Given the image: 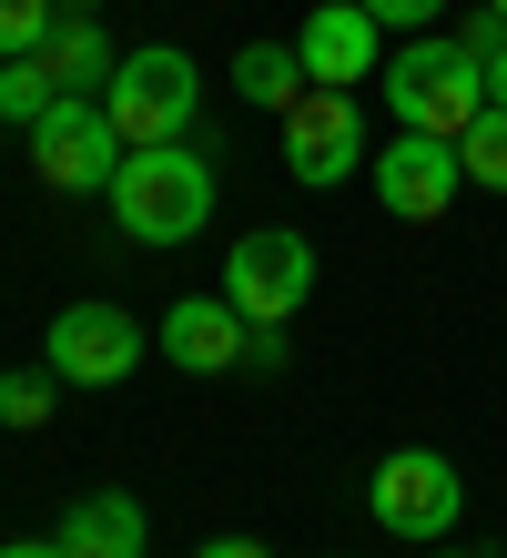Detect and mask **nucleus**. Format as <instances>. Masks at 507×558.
<instances>
[{
	"label": "nucleus",
	"mask_w": 507,
	"mask_h": 558,
	"mask_svg": "<svg viewBox=\"0 0 507 558\" xmlns=\"http://www.w3.org/2000/svg\"><path fill=\"white\" fill-rule=\"evenodd\" d=\"M214 153H193V143H153V153H122V173H112V223L132 244H193L203 234V214H214Z\"/></svg>",
	"instance_id": "1"
},
{
	"label": "nucleus",
	"mask_w": 507,
	"mask_h": 558,
	"mask_svg": "<svg viewBox=\"0 0 507 558\" xmlns=\"http://www.w3.org/2000/svg\"><path fill=\"white\" fill-rule=\"evenodd\" d=\"M376 92H386L396 133H447V143H457L467 122L487 112V61H467L457 41H436V31H417L406 51H386Z\"/></svg>",
	"instance_id": "2"
},
{
	"label": "nucleus",
	"mask_w": 507,
	"mask_h": 558,
	"mask_svg": "<svg viewBox=\"0 0 507 558\" xmlns=\"http://www.w3.org/2000/svg\"><path fill=\"white\" fill-rule=\"evenodd\" d=\"M203 102V72L173 51V41H143V51H122V72L101 82V112H112V133L122 153H153V143H183V122Z\"/></svg>",
	"instance_id": "3"
},
{
	"label": "nucleus",
	"mask_w": 507,
	"mask_h": 558,
	"mask_svg": "<svg viewBox=\"0 0 507 558\" xmlns=\"http://www.w3.org/2000/svg\"><path fill=\"white\" fill-rule=\"evenodd\" d=\"M457 508H467V477H457V457H436V447H396L386 468L365 477V518H376L386 538H406V548H447Z\"/></svg>",
	"instance_id": "4"
},
{
	"label": "nucleus",
	"mask_w": 507,
	"mask_h": 558,
	"mask_svg": "<svg viewBox=\"0 0 507 558\" xmlns=\"http://www.w3.org/2000/svg\"><path fill=\"white\" fill-rule=\"evenodd\" d=\"M31 173L51 193H112L122 133H112V112H101V92H61V102L31 122Z\"/></svg>",
	"instance_id": "5"
},
{
	"label": "nucleus",
	"mask_w": 507,
	"mask_h": 558,
	"mask_svg": "<svg viewBox=\"0 0 507 558\" xmlns=\"http://www.w3.org/2000/svg\"><path fill=\"white\" fill-rule=\"evenodd\" d=\"M355 162H376V153H365V112H355V92L304 82L294 102H285V173H294L304 193H335Z\"/></svg>",
	"instance_id": "6"
},
{
	"label": "nucleus",
	"mask_w": 507,
	"mask_h": 558,
	"mask_svg": "<svg viewBox=\"0 0 507 558\" xmlns=\"http://www.w3.org/2000/svg\"><path fill=\"white\" fill-rule=\"evenodd\" d=\"M224 294H233L244 325H294L304 294H315V244L285 234V223H264V234H244L224 254Z\"/></svg>",
	"instance_id": "7"
},
{
	"label": "nucleus",
	"mask_w": 507,
	"mask_h": 558,
	"mask_svg": "<svg viewBox=\"0 0 507 558\" xmlns=\"http://www.w3.org/2000/svg\"><path fill=\"white\" fill-rule=\"evenodd\" d=\"M143 325H132L122 305H101V294H82V305H61L51 315V336H41V355H51V376L61 386H122L132 366H143Z\"/></svg>",
	"instance_id": "8"
},
{
	"label": "nucleus",
	"mask_w": 507,
	"mask_h": 558,
	"mask_svg": "<svg viewBox=\"0 0 507 558\" xmlns=\"http://www.w3.org/2000/svg\"><path fill=\"white\" fill-rule=\"evenodd\" d=\"M365 183H376V204L396 223H447L457 193H467V162H457L447 133H396L376 162H365Z\"/></svg>",
	"instance_id": "9"
},
{
	"label": "nucleus",
	"mask_w": 507,
	"mask_h": 558,
	"mask_svg": "<svg viewBox=\"0 0 507 558\" xmlns=\"http://www.w3.org/2000/svg\"><path fill=\"white\" fill-rule=\"evenodd\" d=\"M294 61H304V82L355 92V82H376V72H386V21L365 11V0H325V11H304Z\"/></svg>",
	"instance_id": "10"
},
{
	"label": "nucleus",
	"mask_w": 507,
	"mask_h": 558,
	"mask_svg": "<svg viewBox=\"0 0 507 558\" xmlns=\"http://www.w3.org/2000/svg\"><path fill=\"white\" fill-rule=\"evenodd\" d=\"M153 345L173 355L183 376H224V366H244V315H233V294H183V305L153 325Z\"/></svg>",
	"instance_id": "11"
},
{
	"label": "nucleus",
	"mask_w": 507,
	"mask_h": 558,
	"mask_svg": "<svg viewBox=\"0 0 507 558\" xmlns=\"http://www.w3.org/2000/svg\"><path fill=\"white\" fill-rule=\"evenodd\" d=\"M153 518L143 498H122V487H92V498H72V518H61V548L72 558H143Z\"/></svg>",
	"instance_id": "12"
},
{
	"label": "nucleus",
	"mask_w": 507,
	"mask_h": 558,
	"mask_svg": "<svg viewBox=\"0 0 507 558\" xmlns=\"http://www.w3.org/2000/svg\"><path fill=\"white\" fill-rule=\"evenodd\" d=\"M41 72H51L61 92H101V82L122 72V51L101 41V21H92V11H61V21H51V41H41Z\"/></svg>",
	"instance_id": "13"
},
{
	"label": "nucleus",
	"mask_w": 507,
	"mask_h": 558,
	"mask_svg": "<svg viewBox=\"0 0 507 558\" xmlns=\"http://www.w3.org/2000/svg\"><path fill=\"white\" fill-rule=\"evenodd\" d=\"M233 92H244L254 112H285L294 92H304V61H294V41H244V51H233Z\"/></svg>",
	"instance_id": "14"
},
{
	"label": "nucleus",
	"mask_w": 507,
	"mask_h": 558,
	"mask_svg": "<svg viewBox=\"0 0 507 558\" xmlns=\"http://www.w3.org/2000/svg\"><path fill=\"white\" fill-rule=\"evenodd\" d=\"M61 102V82L41 72V51H21V61H0V122H21V133H31V122H41Z\"/></svg>",
	"instance_id": "15"
},
{
	"label": "nucleus",
	"mask_w": 507,
	"mask_h": 558,
	"mask_svg": "<svg viewBox=\"0 0 507 558\" xmlns=\"http://www.w3.org/2000/svg\"><path fill=\"white\" fill-rule=\"evenodd\" d=\"M457 162H467V183H478V193H507V112L497 102L457 133Z\"/></svg>",
	"instance_id": "16"
},
{
	"label": "nucleus",
	"mask_w": 507,
	"mask_h": 558,
	"mask_svg": "<svg viewBox=\"0 0 507 558\" xmlns=\"http://www.w3.org/2000/svg\"><path fill=\"white\" fill-rule=\"evenodd\" d=\"M51 397H61V376L51 366H21V376H0V426H51Z\"/></svg>",
	"instance_id": "17"
},
{
	"label": "nucleus",
	"mask_w": 507,
	"mask_h": 558,
	"mask_svg": "<svg viewBox=\"0 0 507 558\" xmlns=\"http://www.w3.org/2000/svg\"><path fill=\"white\" fill-rule=\"evenodd\" d=\"M51 21H61V0H0V61L41 51V41H51Z\"/></svg>",
	"instance_id": "18"
},
{
	"label": "nucleus",
	"mask_w": 507,
	"mask_h": 558,
	"mask_svg": "<svg viewBox=\"0 0 507 558\" xmlns=\"http://www.w3.org/2000/svg\"><path fill=\"white\" fill-rule=\"evenodd\" d=\"M447 41H457L467 61H497V51H507V21H497V11H487V0H478V11H467V21L447 31Z\"/></svg>",
	"instance_id": "19"
},
{
	"label": "nucleus",
	"mask_w": 507,
	"mask_h": 558,
	"mask_svg": "<svg viewBox=\"0 0 507 558\" xmlns=\"http://www.w3.org/2000/svg\"><path fill=\"white\" fill-rule=\"evenodd\" d=\"M365 11H376L386 31H436V21H447V0H365Z\"/></svg>",
	"instance_id": "20"
},
{
	"label": "nucleus",
	"mask_w": 507,
	"mask_h": 558,
	"mask_svg": "<svg viewBox=\"0 0 507 558\" xmlns=\"http://www.w3.org/2000/svg\"><path fill=\"white\" fill-rule=\"evenodd\" d=\"M244 366H264V376L285 366V325H244Z\"/></svg>",
	"instance_id": "21"
},
{
	"label": "nucleus",
	"mask_w": 507,
	"mask_h": 558,
	"mask_svg": "<svg viewBox=\"0 0 507 558\" xmlns=\"http://www.w3.org/2000/svg\"><path fill=\"white\" fill-rule=\"evenodd\" d=\"M193 558H275V548H264V538H203Z\"/></svg>",
	"instance_id": "22"
},
{
	"label": "nucleus",
	"mask_w": 507,
	"mask_h": 558,
	"mask_svg": "<svg viewBox=\"0 0 507 558\" xmlns=\"http://www.w3.org/2000/svg\"><path fill=\"white\" fill-rule=\"evenodd\" d=\"M0 558H72V548H61V538H11Z\"/></svg>",
	"instance_id": "23"
},
{
	"label": "nucleus",
	"mask_w": 507,
	"mask_h": 558,
	"mask_svg": "<svg viewBox=\"0 0 507 558\" xmlns=\"http://www.w3.org/2000/svg\"><path fill=\"white\" fill-rule=\"evenodd\" d=\"M487 102H497V112H507V51H497V61H487Z\"/></svg>",
	"instance_id": "24"
},
{
	"label": "nucleus",
	"mask_w": 507,
	"mask_h": 558,
	"mask_svg": "<svg viewBox=\"0 0 507 558\" xmlns=\"http://www.w3.org/2000/svg\"><path fill=\"white\" fill-rule=\"evenodd\" d=\"M426 558H478V548H457V538H447V548H426Z\"/></svg>",
	"instance_id": "25"
},
{
	"label": "nucleus",
	"mask_w": 507,
	"mask_h": 558,
	"mask_svg": "<svg viewBox=\"0 0 507 558\" xmlns=\"http://www.w3.org/2000/svg\"><path fill=\"white\" fill-rule=\"evenodd\" d=\"M61 11H92V0H61Z\"/></svg>",
	"instance_id": "26"
},
{
	"label": "nucleus",
	"mask_w": 507,
	"mask_h": 558,
	"mask_svg": "<svg viewBox=\"0 0 507 558\" xmlns=\"http://www.w3.org/2000/svg\"><path fill=\"white\" fill-rule=\"evenodd\" d=\"M487 11H497V21H507V0H487Z\"/></svg>",
	"instance_id": "27"
},
{
	"label": "nucleus",
	"mask_w": 507,
	"mask_h": 558,
	"mask_svg": "<svg viewBox=\"0 0 507 558\" xmlns=\"http://www.w3.org/2000/svg\"><path fill=\"white\" fill-rule=\"evenodd\" d=\"M497 265H507V234H497Z\"/></svg>",
	"instance_id": "28"
},
{
	"label": "nucleus",
	"mask_w": 507,
	"mask_h": 558,
	"mask_svg": "<svg viewBox=\"0 0 507 558\" xmlns=\"http://www.w3.org/2000/svg\"><path fill=\"white\" fill-rule=\"evenodd\" d=\"M497 558H507V548H497Z\"/></svg>",
	"instance_id": "29"
}]
</instances>
